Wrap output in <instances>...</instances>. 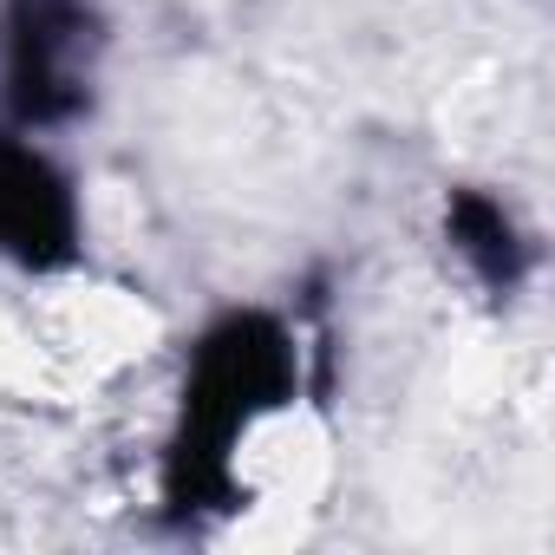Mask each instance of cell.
Wrapping results in <instances>:
<instances>
[{"label":"cell","mask_w":555,"mask_h":555,"mask_svg":"<svg viewBox=\"0 0 555 555\" xmlns=\"http://www.w3.org/2000/svg\"><path fill=\"white\" fill-rule=\"evenodd\" d=\"M288 379H295L288 334L274 321H261V314H235V321H222L203 340V360H196V379H190V405H183V438L170 451V496L183 509L209 503L222 490L229 444L248 431L255 412H268L288 392Z\"/></svg>","instance_id":"obj_1"},{"label":"cell","mask_w":555,"mask_h":555,"mask_svg":"<svg viewBox=\"0 0 555 555\" xmlns=\"http://www.w3.org/2000/svg\"><path fill=\"white\" fill-rule=\"evenodd\" d=\"M79 60H86V8L79 0H14L8 86H14V112L27 125H53L86 99Z\"/></svg>","instance_id":"obj_2"},{"label":"cell","mask_w":555,"mask_h":555,"mask_svg":"<svg viewBox=\"0 0 555 555\" xmlns=\"http://www.w3.org/2000/svg\"><path fill=\"white\" fill-rule=\"evenodd\" d=\"M451 235H457V248L483 268V282H496V288L516 282L522 248H516V229H509V216H503L496 203H483V196H457V203H451Z\"/></svg>","instance_id":"obj_3"}]
</instances>
